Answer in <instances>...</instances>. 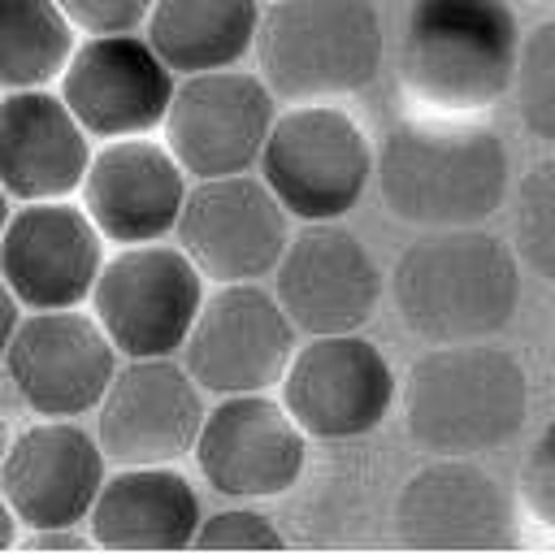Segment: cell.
<instances>
[{"label": "cell", "instance_id": "836d02e7", "mask_svg": "<svg viewBox=\"0 0 555 555\" xmlns=\"http://www.w3.org/2000/svg\"><path fill=\"white\" fill-rule=\"evenodd\" d=\"M4 451H9V421L0 416V460H4Z\"/></svg>", "mask_w": 555, "mask_h": 555}, {"label": "cell", "instance_id": "5b68a950", "mask_svg": "<svg viewBox=\"0 0 555 555\" xmlns=\"http://www.w3.org/2000/svg\"><path fill=\"white\" fill-rule=\"evenodd\" d=\"M256 65L282 100H343L382 69V13L373 0H278L260 13Z\"/></svg>", "mask_w": 555, "mask_h": 555}, {"label": "cell", "instance_id": "44dd1931", "mask_svg": "<svg viewBox=\"0 0 555 555\" xmlns=\"http://www.w3.org/2000/svg\"><path fill=\"white\" fill-rule=\"evenodd\" d=\"M91 165V134L61 91L26 87L0 95V186L9 199H69Z\"/></svg>", "mask_w": 555, "mask_h": 555}, {"label": "cell", "instance_id": "ba28073f", "mask_svg": "<svg viewBox=\"0 0 555 555\" xmlns=\"http://www.w3.org/2000/svg\"><path fill=\"white\" fill-rule=\"evenodd\" d=\"M278 386L295 425L330 442L373 434L399 399L390 360L360 330L312 334L304 347L295 343Z\"/></svg>", "mask_w": 555, "mask_h": 555}, {"label": "cell", "instance_id": "ffe728a7", "mask_svg": "<svg viewBox=\"0 0 555 555\" xmlns=\"http://www.w3.org/2000/svg\"><path fill=\"white\" fill-rule=\"evenodd\" d=\"M78 191L104 243H156L178 225L186 199V169L173 160L165 143L130 134L108 139L100 152H91Z\"/></svg>", "mask_w": 555, "mask_h": 555}, {"label": "cell", "instance_id": "7402d4cb", "mask_svg": "<svg viewBox=\"0 0 555 555\" xmlns=\"http://www.w3.org/2000/svg\"><path fill=\"white\" fill-rule=\"evenodd\" d=\"M199 520V494L178 464H117L87 512L91 542L104 551H182Z\"/></svg>", "mask_w": 555, "mask_h": 555}, {"label": "cell", "instance_id": "603a6c76", "mask_svg": "<svg viewBox=\"0 0 555 555\" xmlns=\"http://www.w3.org/2000/svg\"><path fill=\"white\" fill-rule=\"evenodd\" d=\"M147 43L173 74L230 69L256 48V0H152Z\"/></svg>", "mask_w": 555, "mask_h": 555}, {"label": "cell", "instance_id": "ac0fdd59", "mask_svg": "<svg viewBox=\"0 0 555 555\" xmlns=\"http://www.w3.org/2000/svg\"><path fill=\"white\" fill-rule=\"evenodd\" d=\"M104 264V234L82 204L30 199L0 230V273L22 308H78Z\"/></svg>", "mask_w": 555, "mask_h": 555}, {"label": "cell", "instance_id": "1f68e13d", "mask_svg": "<svg viewBox=\"0 0 555 555\" xmlns=\"http://www.w3.org/2000/svg\"><path fill=\"white\" fill-rule=\"evenodd\" d=\"M13 542H17V516H13V507H9L4 494H0V551L13 546Z\"/></svg>", "mask_w": 555, "mask_h": 555}, {"label": "cell", "instance_id": "3957f363", "mask_svg": "<svg viewBox=\"0 0 555 555\" xmlns=\"http://www.w3.org/2000/svg\"><path fill=\"white\" fill-rule=\"evenodd\" d=\"M403 429L429 455H486L507 447L529 416L525 364L481 343H438L399 386Z\"/></svg>", "mask_w": 555, "mask_h": 555}, {"label": "cell", "instance_id": "f546056e", "mask_svg": "<svg viewBox=\"0 0 555 555\" xmlns=\"http://www.w3.org/2000/svg\"><path fill=\"white\" fill-rule=\"evenodd\" d=\"M26 551H82L91 546V538L78 533V525H52V529H30L22 538Z\"/></svg>", "mask_w": 555, "mask_h": 555}, {"label": "cell", "instance_id": "5bb4252c", "mask_svg": "<svg viewBox=\"0 0 555 555\" xmlns=\"http://www.w3.org/2000/svg\"><path fill=\"white\" fill-rule=\"evenodd\" d=\"M199 425V382L173 356L121 364L95 403V442L108 464H178L191 455Z\"/></svg>", "mask_w": 555, "mask_h": 555}, {"label": "cell", "instance_id": "52a82bcc", "mask_svg": "<svg viewBox=\"0 0 555 555\" xmlns=\"http://www.w3.org/2000/svg\"><path fill=\"white\" fill-rule=\"evenodd\" d=\"M204 304V273L173 243L117 247L91 286V317L126 360L173 356Z\"/></svg>", "mask_w": 555, "mask_h": 555}, {"label": "cell", "instance_id": "f1b7e54d", "mask_svg": "<svg viewBox=\"0 0 555 555\" xmlns=\"http://www.w3.org/2000/svg\"><path fill=\"white\" fill-rule=\"evenodd\" d=\"M74 30L82 35H121L139 30L152 0H56Z\"/></svg>", "mask_w": 555, "mask_h": 555}, {"label": "cell", "instance_id": "277c9868", "mask_svg": "<svg viewBox=\"0 0 555 555\" xmlns=\"http://www.w3.org/2000/svg\"><path fill=\"white\" fill-rule=\"evenodd\" d=\"M520 26L507 0H412L399 74L429 113L477 117L512 91Z\"/></svg>", "mask_w": 555, "mask_h": 555}, {"label": "cell", "instance_id": "e0dca14e", "mask_svg": "<svg viewBox=\"0 0 555 555\" xmlns=\"http://www.w3.org/2000/svg\"><path fill=\"white\" fill-rule=\"evenodd\" d=\"M395 533L416 551L516 546V503L473 455H438L395 499Z\"/></svg>", "mask_w": 555, "mask_h": 555}, {"label": "cell", "instance_id": "9a60e30c", "mask_svg": "<svg viewBox=\"0 0 555 555\" xmlns=\"http://www.w3.org/2000/svg\"><path fill=\"white\" fill-rule=\"evenodd\" d=\"M273 295L295 334H347L373 321L382 304V269L373 251L338 221H308L286 238L273 264Z\"/></svg>", "mask_w": 555, "mask_h": 555}, {"label": "cell", "instance_id": "7c38bea8", "mask_svg": "<svg viewBox=\"0 0 555 555\" xmlns=\"http://www.w3.org/2000/svg\"><path fill=\"white\" fill-rule=\"evenodd\" d=\"M4 369L35 416L78 421L104 399L117 373V347L91 312L43 308L17 321L4 347Z\"/></svg>", "mask_w": 555, "mask_h": 555}, {"label": "cell", "instance_id": "d6986e66", "mask_svg": "<svg viewBox=\"0 0 555 555\" xmlns=\"http://www.w3.org/2000/svg\"><path fill=\"white\" fill-rule=\"evenodd\" d=\"M104 464L108 460L95 434H87L78 421L43 416L9 438L0 460V494L26 529L82 525L104 486Z\"/></svg>", "mask_w": 555, "mask_h": 555}, {"label": "cell", "instance_id": "30bf717a", "mask_svg": "<svg viewBox=\"0 0 555 555\" xmlns=\"http://www.w3.org/2000/svg\"><path fill=\"white\" fill-rule=\"evenodd\" d=\"M273 117L278 108L269 82L230 65L182 74V82H173L160 130L186 178H221L256 165Z\"/></svg>", "mask_w": 555, "mask_h": 555}, {"label": "cell", "instance_id": "4fadbf2b", "mask_svg": "<svg viewBox=\"0 0 555 555\" xmlns=\"http://www.w3.org/2000/svg\"><path fill=\"white\" fill-rule=\"evenodd\" d=\"M191 455L199 464V477L217 494L238 503L278 499L304 473L308 434L269 390L221 395V403L204 412Z\"/></svg>", "mask_w": 555, "mask_h": 555}, {"label": "cell", "instance_id": "d6a6232c", "mask_svg": "<svg viewBox=\"0 0 555 555\" xmlns=\"http://www.w3.org/2000/svg\"><path fill=\"white\" fill-rule=\"evenodd\" d=\"M9 212H13V199H9V191L0 186V230H4V221H9Z\"/></svg>", "mask_w": 555, "mask_h": 555}, {"label": "cell", "instance_id": "83f0119b", "mask_svg": "<svg viewBox=\"0 0 555 555\" xmlns=\"http://www.w3.org/2000/svg\"><path fill=\"white\" fill-rule=\"evenodd\" d=\"M516 499H520L525 516L555 538V421L525 451L520 477H516Z\"/></svg>", "mask_w": 555, "mask_h": 555}, {"label": "cell", "instance_id": "d4e9b609", "mask_svg": "<svg viewBox=\"0 0 555 555\" xmlns=\"http://www.w3.org/2000/svg\"><path fill=\"white\" fill-rule=\"evenodd\" d=\"M512 251L525 269L538 278L555 282V156H542L529 165L516 191V212H512Z\"/></svg>", "mask_w": 555, "mask_h": 555}, {"label": "cell", "instance_id": "8fae6325", "mask_svg": "<svg viewBox=\"0 0 555 555\" xmlns=\"http://www.w3.org/2000/svg\"><path fill=\"white\" fill-rule=\"evenodd\" d=\"M173 234L208 282H256L282 260L291 225L264 178L243 169L195 178V186H186Z\"/></svg>", "mask_w": 555, "mask_h": 555}, {"label": "cell", "instance_id": "cb8c5ba5", "mask_svg": "<svg viewBox=\"0 0 555 555\" xmlns=\"http://www.w3.org/2000/svg\"><path fill=\"white\" fill-rule=\"evenodd\" d=\"M78 35L56 0H0V91L61 78Z\"/></svg>", "mask_w": 555, "mask_h": 555}, {"label": "cell", "instance_id": "7a4b0ae2", "mask_svg": "<svg viewBox=\"0 0 555 555\" xmlns=\"http://www.w3.org/2000/svg\"><path fill=\"white\" fill-rule=\"evenodd\" d=\"M390 299L403 330L434 347L481 343L503 334L520 308V260L481 225L429 230L399 251Z\"/></svg>", "mask_w": 555, "mask_h": 555}, {"label": "cell", "instance_id": "6da1fadb", "mask_svg": "<svg viewBox=\"0 0 555 555\" xmlns=\"http://www.w3.org/2000/svg\"><path fill=\"white\" fill-rule=\"evenodd\" d=\"M382 204L416 230L490 221L512 186V156L494 126L455 113H425L390 126L373 156Z\"/></svg>", "mask_w": 555, "mask_h": 555}, {"label": "cell", "instance_id": "4316f807", "mask_svg": "<svg viewBox=\"0 0 555 555\" xmlns=\"http://www.w3.org/2000/svg\"><path fill=\"white\" fill-rule=\"evenodd\" d=\"M191 546H199V551H282L286 538L264 512L238 503V507H221V512L204 516Z\"/></svg>", "mask_w": 555, "mask_h": 555}, {"label": "cell", "instance_id": "4dcf8cb0", "mask_svg": "<svg viewBox=\"0 0 555 555\" xmlns=\"http://www.w3.org/2000/svg\"><path fill=\"white\" fill-rule=\"evenodd\" d=\"M17 321H22V304H17V295L9 291L4 273H0V356H4V347H9V338H13V330H17Z\"/></svg>", "mask_w": 555, "mask_h": 555}, {"label": "cell", "instance_id": "9c48e42d", "mask_svg": "<svg viewBox=\"0 0 555 555\" xmlns=\"http://www.w3.org/2000/svg\"><path fill=\"white\" fill-rule=\"evenodd\" d=\"M182 369L212 395L273 390L295 351V325L256 282H217L182 338Z\"/></svg>", "mask_w": 555, "mask_h": 555}, {"label": "cell", "instance_id": "2e32d148", "mask_svg": "<svg viewBox=\"0 0 555 555\" xmlns=\"http://www.w3.org/2000/svg\"><path fill=\"white\" fill-rule=\"evenodd\" d=\"M61 100L91 139L152 134L173 100V69L134 30L87 35L61 69Z\"/></svg>", "mask_w": 555, "mask_h": 555}, {"label": "cell", "instance_id": "8992f818", "mask_svg": "<svg viewBox=\"0 0 555 555\" xmlns=\"http://www.w3.org/2000/svg\"><path fill=\"white\" fill-rule=\"evenodd\" d=\"M373 156L364 126L347 108L308 100L273 117L256 165L286 217L338 221L364 199Z\"/></svg>", "mask_w": 555, "mask_h": 555}, {"label": "cell", "instance_id": "484cf974", "mask_svg": "<svg viewBox=\"0 0 555 555\" xmlns=\"http://www.w3.org/2000/svg\"><path fill=\"white\" fill-rule=\"evenodd\" d=\"M512 95L525 130L555 147V17L538 22L516 52Z\"/></svg>", "mask_w": 555, "mask_h": 555}]
</instances>
